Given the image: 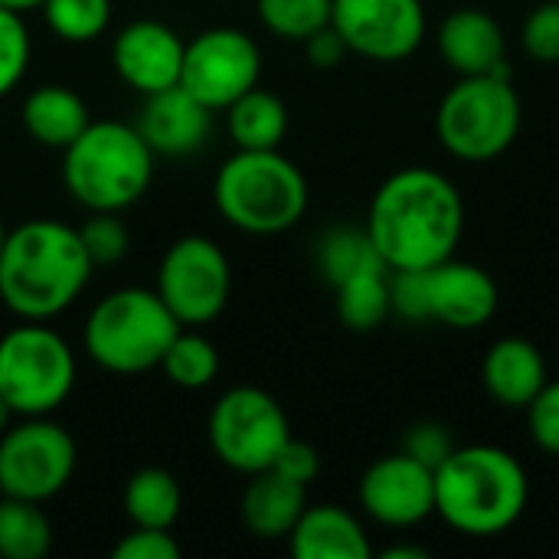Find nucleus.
<instances>
[{"instance_id": "nucleus-24", "label": "nucleus", "mask_w": 559, "mask_h": 559, "mask_svg": "<svg viewBox=\"0 0 559 559\" xmlns=\"http://www.w3.org/2000/svg\"><path fill=\"white\" fill-rule=\"evenodd\" d=\"M124 514L134 527L170 531L183 508V491L177 478L164 468H141L124 485Z\"/></svg>"}, {"instance_id": "nucleus-20", "label": "nucleus", "mask_w": 559, "mask_h": 559, "mask_svg": "<svg viewBox=\"0 0 559 559\" xmlns=\"http://www.w3.org/2000/svg\"><path fill=\"white\" fill-rule=\"evenodd\" d=\"M298 559H370L373 547L360 521L337 504L305 508L288 534Z\"/></svg>"}, {"instance_id": "nucleus-37", "label": "nucleus", "mask_w": 559, "mask_h": 559, "mask_svg": "<svg viewBox=\"0 0 559 559\" xmlns=\"http://www.w3.org/2000/svg\"><path fill=\"white\" fill-rule=\"evenodd\" d=\"M180 544L170 537V531L157 527H134L124 534L115 547V559H177Z\"/></svg>"}, {"instance_id": "nucleus-41", "label": "nucleus", "mask_w": 559, "mask_h": 559, "mask_svg": "<svg viewBox=\"0 0 559 559\" xmlns=\"http://www.w3.org/2000/svg\"><path fill=\"white\" fill-rule=\"evenodd\" d=\"M0 7L16 10V13H26V10H39V7H43V0H0Z\"/></svg>"}, {"instance_id": "nucleus-1", "label": "nucleus", "mask_w": 559, "mask_h": 559, "mask_svg": "<svg viewBox=\"0 0 559 559\" xmlns=\"http://www.w3.org/2000/svg\"><path fill=\"white\" fill-rule=\"evenodd\" d=\"M364 229L390 272L432 269L465 236V200L445 174L403 167L377 187Z\"/></svg>"}, {"instance_id": "nucleus-26", "label": "nucleus", "mask_w": 559, "mask_h": 559, "mask_svg": "<svg viewBox=\"0 0 559 559\" xmlns=\"http://www.w3.org/2000/svg\"><path fill=\"white\" fill-rule=\"evenodd\" d=\"M52 547V524L36 501L0 498V557L43 559Z\"/></svg>"}, {"instance_id": "nucleus-5", "label": "nucleus", "mask_w": 559, "mask_h": 559, "mask_svg": "<svg viewBox=\"0 0 559 559\" xmlns=\"http://www.w3.org/2000/svg\"><path fill=\"white\" fill-rule=\"evenodd\" d=\"M219 216L249 236H278L308 210V180L295 160L275 151H236L213 183Z\"/></svg>"}, {"instance_id": "nucleus-15", "label": "nucleus", "mask_w": 559, "mask_h": 559, "mask_svg": "<svg viewBox=\"0 0 559 559\" xmlns=\"http://www.w3.org/2000/svg\"><path fill=\"white\" fill-rule=\"evenodd\" d=\"M183 49L187 43L167 23L134 20L115 36L111 62L124 85L141 95H154L170 85H180Z\"/></svg>"}, {"instance_id": "nucleus-31", "label": "nucleus", "mask_w": 559, "mask_h": 559, "mask_svg": "<svg viewBox=\"0 0 559 559\" xmlns=\"http://www.w3.org/2000/svg\"><path fill=\"white\" fill-rule=\"evenodd\" d=\"M29 52H33V43H29L23 13L0 7V98L10 95L26 75Z\"/></svg>"}, {"instance_id": "nucleus-9", "label": "nucleus", "mask_w": 559, "mask_h": 559, "mask_svg": "<svg viewBox=\"0 0 559 559\" xmlns=\"http://www.w3.org/2000/svg\"><path fill=\"white\" fill-rule=\"evenodd\" d=\"M288 439L292 426L282 403L259 386L223 393L210 413V445L233 472L255 475L272 468Z\"/></svg>"}, {"instance_id": "nucleus-2", "label": "nucleus", "mask_w": 559, "mask_h": 559, "mask_svg": "<svg viewBox=\"0 0 559 559\" xmlns=\"http://www.w3.org/2000/svg\"><path fill=\"white\" fill-rule=\"evenodd\" d=\"M92 269L79 229L56 219H29L7 229L0 301L23 321H49L85 292Z\"/></svg>"}, {"instance_id": "nucleus-3", "label": "nucleus", "mask_w": 559, "mask_h": 559, "mask_svg": "<svg viewBox=\"0 0 559 559\" xmlns=\"http://www.w3.org/2000/svg\"><path fill=\"white\" fill-rule=\"evenodd\" d=\"M531 501L524 465L501 445H455L436 468V514L462 537L511 531Z\"/></svg>"}, {"instance_id": "nucleus-34", "label": "nucleus", "mask_w": 559, "mask_h": 559, "mask_svg": "<svg viewBox=\"0 0 559 559\" xmlns=\"http://www.w3.org/2000/svg\"><path fill=\"white\" fill-rule=\"evenodd\" d=\"M390 308L403 321H413V324L429 321L426 269H396V272H390Z\"/></svg>"}, {"instance_id": "nucleus-40", "label": "nucleus", "mask_w": 559, "mask_h": 559, "mask_svg": "<svg viewBox=\"0 0 559 559\" xmlns=\"http://www.w3.org/2000/svg\"><path fill=\"white\" fill-rule=\"evenodd\" d=\"M432 554L426 547H409V544H400V547H390L383 550V559H429Z\"/></svg>"}, {"instance_id": "nucleus-14", "label": "nucleus", "mask_w": 559, "mask_h": 559, "mask_svg": "<svg viewBox=\"0 0 559 559\" xmlns=\"http://www.w3.org/2000/svg\"><path fill=\"white\" fill-rule=\"evenodd\" d=\"M360 508L370 521L406 531L436 514V472L406 452L377 459L360 478Z\"/></svg>"}, {"instance_id": "nucleus-33", "label": "nucleus", "mask_w": 559, "mask_h": 559, "mask_svg": "<svg viewBox=\"0 0 559 559\" xmlns=\"http://www.w3.org/2000/svg\"><path fill=\"white\" fill-rule=\"evenodd\" d=\"M521 46L537 62H559V0H544L524 16Z\"/></svg>"}, {"instance_id": "nucleus-43", "label": "nucleus", "mask_w": 559, "mask_h": 559, "mask_svg": "<svg viewBox=\"0 0 559 559\" xmlns=\"http://www.w3.org/2000/svg\"><path fill=\"white\" fill-rule=\"evenodd\" d=\"M3 239H7V226H3V219H0V249H3Z\"/></svg>"}, {"instance_id": "nucleus-27", "label": "nucleus", "mask_w": 559, "mask_h": 559, "mask_svg": "<svg viewBox=\"0 0 559 559\" xmlns=\"http://www.w3.org/2000/svg\"><path fill=\"white\" fill-rule=\"evenodd\" d=\"M334 292H337V318H341V324L357 331V334L377 331L380 324H386V318H393V308H390V269L357 275V278L337 285Z\"/></svg>"}, {"instance_id": "nucleus-18", "label": "nucleus", "mask_w": 559, "mask_h": 559, "mask_svg": "<svg viewBox=\"0 0 559 559\" xmlns=\"http://www.w3.org/2000/svg\"><path fill=\"white\" fill-rule=\"evenodd\" d=\"M147 147L164 157H183L206 144L213 131V108L193 98L183 85L144 95L141 118L134 124Z\"/></svg>"}, {"instance_id": "nucleus-28", "label": "nucleus", "mask_w": 559, "mask_h": 559, "mask_svg": "<svg viewBox=\"0 0 559 559\" xmlns=\"http://www.w3.org/2000/svg\"><path fill=\"white\" fill-rule=\"evenodd\" d=\"M160 370L167 373V380L174 386L183 390H203L216 380L219 373V350L213 347L210 337L197 334V331H177L170 347L164 350Z\"/></svg>"}, {"instance_id": "nucleus-36", "label": "nucleus", "mask_w": 559, "mask_h": 559, "mask_svg": "<svg viewBox=\"0 0 559 559\" xmlns=\"http://www.w3.org/2000/svg\"><path fill=\"white\" fill-rule=\"evenodd\" d=\"M400 452L413 455L416 462H423V465H429L436 472L455 452V439L442 423H416V426L406 429Z\"/></svg>"}, {"instance_id": "nucleus-39", "label": "nucleus", "mask_w": 559, "mask_h": 559, "mask_svg": "<svg viewBox=\"0 0 559 559\" xmlns=\"http://www.w3.org/2000/svg\"><path fill=\"white\" fill-rule=\"evenodd\" d=\"M305 52H308V62L314 66V69H334V66H341L347 56H350V46L344 43V36L328 23L324 29H318L314 36H308L305 43Z\"/></svg>"}, {"instance_id": "nucleus-35", "label": "nucleus", "mask_w": 559, "mask_h": 559, "mask_svg": "<svg viewBox=\"0 0 559 559\" xmlns=\"http://www.w3.org/2000/svg\"><path fill=\"white\" fill-rule=\"evenodd\" d=\"M531 439L559 459V380H547V386L534 396V403L524 409Z\"/></svg>"}, {"instance_id": "nucleus-7", "label": "nucleus", "mask_w": 559, "mask_h": 559, "mask_svg": "<svg viewBox=\"0 0 559 559\" xmlns=\"http://www.w3.org/2000/svg\"><path fill=\"white\" fill-rule=\"evenodd\" d=\"M180 321L151 288L105 295L85 321V354L108 373H147L160 367Z\"/></svg>"}, {"instance_id": "nucleus-29", "label": "nucleus", "mask_w": 559, "mask_h": 559, "mask_svg": "<svg viewBox=\"0 0 559 559\" xmlns=\"http://www.w3.org/2000/svg\"><path fill=\"white\" fill-rule=\"evenodd\" d=\"M334 0H255L259 20L278 39L305 43L331 23Z\"/></svg>"}, {"instance_id": "nucleus-21", "label": "nucleus", "mask_w": 559, "mask_h": 559, "mask_svg": "<svg viewBox=\"0 0 559 559\" xmlns=\"http://www.w3.org/2000/svg\"><path fill=\"white\" fill-rule=\"evenodd\" d=\"M249 488L242 495V521L262 540H282L298 524L308 508V488L278 475L275 468L249 475Z\"/></svg>"}, {"instance_id": "nucleus-38", "label": "nucleus", "mask_w": 559, "mask_h": 559, "mask_svg": "<svg viewBox=\"0 0 559 559\" xmlns=\"http://www.w3.org/2000/svg\"><path fill=\"white\" fill-rule=\"evenodd\" d=\"M272 468H275L278 475H285V478H292V481H298V485L308 488V485L318 478V472H321V455H318L314 445H308V442H301V439L292 436V439L282 445L278 459L272 462Z\"/></svg>"}, {"instance_id": "nucleus-22", "label": "nucleus", "mask_w": 559, "mask_h": 559, "mask_svg": "<svg viewBox=\"0 0 559 559\" xmlns=\"http://www.w3.org/2000/svg\"><path fill=\"white\" fill-rule=\"evenodd\" d=\"M88 124L85 102L66 85H39L23 102V128L43 147L66 151Z\"/></svg>"}, {"instance_id": "nucleus-4", "label": "nucleus", "mask_w": 559, "mask_h": 559, "mask_svg": "<svg viewBox=\"0 0 559 559\" xmlns=\"http://www.w3.org/2000/svg\"><path fill=\"white\" fill-rule=\"evenodd\" d=\"M154 157L134 124L92 121L62 151L66 193L88 213H121L147 193Z\"/></svg>"}, {"instance_id": "nucleus-17", "label": "nucleus", "mask_w": 559, "mask_h": 559, "mask_svg": "<svg viewBox=\"0 0 559 559\" xmlns=\"http://www.w3.org/2000/svg\"><path fill=\"white\" fill-rule=\"evenodd\" d=\"M436 46H439L442 62L455 75L511 72L504 26L488 10H478V7L452 10L436 29Z\"/></svg>"}, {"instance_id": "nucleus-16", "label": "nucleus", "mask_w": 559, "mask_h": 559, "mask_svg": "<svg viewBox=\"0 0 559 559\" xmlns=\"http://www.w3.org/2000/svg\"><path fill=\"white\" fill-rule=\"evenodd\" d=\"M429 321L455 331H475L488 324L498 311V282L475 262L445 259L426 269Z\"/></svg>"}, {"instance_id": "nucleus-30", "label": "nucleus", "mask_w": 559, "mask_h": 559, "mask_svg": "<svg viewBox=\"0 0 559 559\" xmlns=\"http://www.w3.org/2000/svg\"><path fill=\"white\" fill-rule=\"evenodd\" d=\"M46 26L66 43H92L111 23V0H43Z\"/></svg>"}, {"instance_id": "nucleus-42", "label": "nucleus", "mask_w": 559, "mask_h": 559, "mask_svg": "<svg viewBox=\"0 0 559 559\" xmlns=\"http://www.w3.org/2000/svg\"><path fill=\"white\" fill-rule=\"evenodd\" d=\"M13 416H16V413H13V409H10V403H7V400L0 396V436H3L7 429H10Z\"/></svg>"}, {"instance_id": "nucleus-12", "label": "nucleus", "mask_w": 559, "mask_h": 559, "mask_svg": "<svg viewBox=\"0 0 559 559\" xmlns=\"http://www.w3.org/2000/svg\"><path fill=\"white\" fill-rule=\"evenodd\" d=\"M262 79L259 43L236 26H213L183 49L180 85L213 111H226Z\"/></svg>"}, {"instance_id": "nucleus-13", "label": "nucleus", "mask_w": 559, "mask_h": 559, "mask_svg": "<svg viewBox=\"0 0 559 559\" xmlns=\"http://www.w3.org/2000/svg\"><path fill=\"white\" fill-rule=\"evenodd\" d=\"M331 26L354 56L400 62L423 46L429 20L423 0H334Z\"/></svg>"}, {"instance_id": "nucleus-23", "label": "nucleus", "mask_w": 559, "mask_h": 559, "mask_svg": "<svg viewBox=\"0 0 559 559\" xmlns=\"http://www.w3.org/2000/svg\"><path fill=\"white\" fill-rule=\"evenodd\" d=\"M226 128L239 151H275L288 134V108L255 85L226 108Z\"/></svg>"}, {"instance_id": "nucleus-19", "label": "nucleus", "mask_w": 559, "mask_h": 559, "mask_svg": "<svg viewBox=\"0 0 559 559\" xmlns=\"http://www.w3.org/2000/svg\"><path fill=\"white\" fill-rule=\"evenodd\" d=\"M547 380V360L527 337H501L481 360V383L488 396L504 409H527Z\"/></svg>"}, {"instance_id": "nucleus-25", "label": "nucleus", "mask_w": 559, "mask_h": 559, "mask_svg": "<svg viewBox=\"0 0 559 559\" xmlns=\"http://www.w3.org/2000/svg\"><path fill=\"white\" fill-rule=\"evenodd\" d=\"M318 269L337 288L367 272H386V262L380 259L367 229L337 226V229H328L318 242Z\"/></svg>"}, {"instance_id": "nucleus-10", "label": "nucleus", "mask_w": 559, "mask_h": 559, "mask_svg": "<svg viewBox=\"0 0 559 559\" xmlns=\"http://www.w3.org/2000/svg\"><path fill=\"white\" fill-rule=\"evenodd\" d=\"M72 472L75 442L46 416H26L0 436V495L43 504L69 485Z\"/></svg>"}, {"instance_id": "nucleus-8", "label": "nucleus", "mask_w": 559, "mask_h": 559, "mask_svg": "<svg viewBox=\"0 0 559 559\" xmlns=\"http://www.w3.org/2000/svg\"><path fill=\"white\" fill-rule=\"evenodd\" d=\"M75 386L72 347L43 321H26L0 337V396L16 416L56 413Z\"/></svg>"}, {"instance_id": "nucleus-32", "label": "nucleus", "mask_w": 559, "mask_h": 559, "mask_svg": "<svg viewBox=\"0 0 559 559\" xmlns=\"http://www.w3.org/2000/svg\"><path fill=\"white\" fill-rule=\"evenodd\" d=\"M79 239L92 259V265H115L128 252V226L118 219V213H92L88 223H82Z\"/></svg>"}, {"instance_id": "nucleus-6", "label": "nucleus", "mask_w": 559, "mask_h": 559, "mask_svg": "<svg viewBox=\"0 0 559 559\" xmlns=\"http://www.w3.org/2000/svg\"><path fill=\"white\" fill-rule=\"evenodd\" d=\"M524 105L514 72L459 75L436 111V134L455 160L485 164L501 157L521 134Z\"/></svg>"}, {"instance_id": "nucleus-11", "label": "nucleus", "mask_w": 559, "mask_h": 559, "mask_svg": "<svg viewBox=\"0 0 559 559\" xmlns=\"http://www.w3.org/2000/svg\"><path fill=\"white\" fill-rule=\"evenodd\" d=\"M233 272L226 252L206 236L177 239L157 269V295L180 328L210 324L229 301Z\"/></svg>"}]
</instances>
